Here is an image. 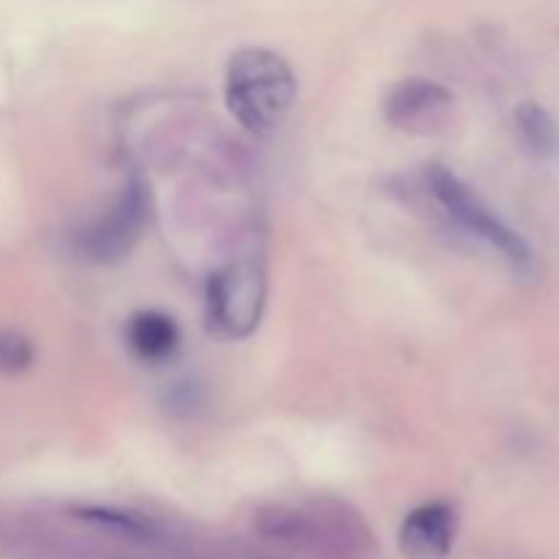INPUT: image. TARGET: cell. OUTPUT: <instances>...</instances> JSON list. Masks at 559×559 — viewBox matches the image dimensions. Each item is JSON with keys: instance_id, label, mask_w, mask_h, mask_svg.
<instances>
[{"instance_id": "cell-1", "label": "cell", "mask_w": 559, "mask_h": 559, "mask_svg": "<svg viewBox=\"0 0 559 559\" xmlns=\"http://www.w3.org/2000/svg\"><path fill=\"white\" fill-rule=\"evenodd\" d=\"M254 530L271 544L314 559H374L377 544L366 519L342 500L306 506H265L254 513Z\"/></svg>"}, {"instance_id": "cell-2", "label": "cell", "mask_w": 559, "mask_h": 559, "mask_svg": "<svg viewBox=\"0 0 559 559\" xmlns=\"http://www.w3.org/2000/svg\"><path fill=\"white\" fill-rule=\"evenodd\" d=\"M295 74L287 60L267 47H243L229 58L224 96L233 118L251 134H273L295 104Z\"/></svg>"}, {"instance_id": "cell-3", "label": "cell", "mask_w": 559, "mask_h": 559, "mask_svg": "<svg viewBox=\"0 0 559 559\" xmlns=\"http://www.w3.org/2000/svg\"><path fill=\"white\" fill-rule=\"evenodd\" d=\"M426 186H429L431 197L440 202L448 211V216L453 222L462 224V229H467L475 238L486 240L491 249L500 251L508 262L524 267L530 262V246L524 243L522 235L516 229L508 227L462 178L451 173L448 167H440V164H431L426 169Z\"/></svg>"}, {"instance_id": "cell-4", "label": "cell", "mask_w": 559, "mask_h": 559, "mask_svg": "<svg viewBox=\"0 0 559 559\" xmlns=\"http://www.w3.org/2000/svg\"><path fill=\"white\" fill-rule=\"evenodd\" d=\"M265 309V276L249 260L229 262L211 273L205 287V317L224 338H243L260 325Z\"/></svg>"}, {"instance_id": "cell-5", "label": "cell", "mask_w": 559, "mask_h": 559, "mask_svg": "<svg viewBox=\"0 0 559 559\" xmlns=\"http://www.w3.org/2000/svg\"><path fill=\"white\" fill-rule=\"evenodd\" d=\"M151 200L142 180H129L102 218L91 224L80 238V254L93 265H115L126 260L145 233Z\"/></svg>"}, {"instance_id": "cell-6", "label": "cell", "mask_w": 559, "mask_h": 559, "mask_svg": "<svg viewBox=\"0 0 559 559\" xmlns=\"http://www.w3.org/2000/svg\"><path fill=\"white\" fill-rule=\"evenodd\" d=\"M453 104V96L440 82L426 76H409L402 80L385 98V118L396 129L429 134L435 126L442 123V115Z\"/></svg>"}, {"instance_id": "cell-7", "label": "cell", "mask_w": 559, "mask_h": 559, "mask_svg": "<svg viewBox=\"0 0 559 559\" xmlns=\"http://www.w3.org/2000/svg\"><path fill=\"white\" fill-rule=\"evenodd\" d=\"M456 538V511L448 502L420 506L404 519L402 549L413 559H442L451 551Z\"/></svg>"}, {"instance_id": "cell-8", "label": "cell", "mask_w": 559, "mask_h": 559, "mask_svg": "<svg viewBox=\"0 0 559 559\" xmlns=\"http://www.w3.org/2000/svg\"><path fill=\"white\" fill-rule=\"evenodd\" d=\"M126 338H129V347L147 364L167 360L180 344L178 325L173 317L162 314V311H140L131 317Z\"/></svg>"}, {"instance_id": "cell-9", "label": "cell", "mask_w": 559, "mask_h": 559, "mask_svg": "<svg viewBox=\"0 0 559 559\" xmlns=\"http://www.w3.org/2000/svg\"><path fill=\"white\" fill-rule=\"evenodd\" d=\"M516 131L524 147L538 158H555L559 153V123L555 115L538 102H524L516 107Z\"/></svg>"}, {"instance_id": "cell-10", "label": "cell", "mask_w": 559, "mask_h": 559, "mask_svg": "<svg viewBox=\"0 0 559 559\" xmlns=\"http://www.w3.org/2000/svg\"><path fill=\"white\" fill-rule=\"evenodd\" d=\"M33 358H36V349L25 333L11 331V328L0 331V374H22V371L31 369Z\"/></svg>"}, {"instance_id": "cell-11", "label": "cell", "mask_w": 559, "mask_h": 559, "mask_svg": "<svg viewBox=\"0 0 559 559\" xmlns=\"http://www.w3.org/2000/svg\"><path fill=\"white\" fill-rule=\"evenodd\" d=\"M257 559H276V557H257Z\"/></svg>"}]
</instances>
